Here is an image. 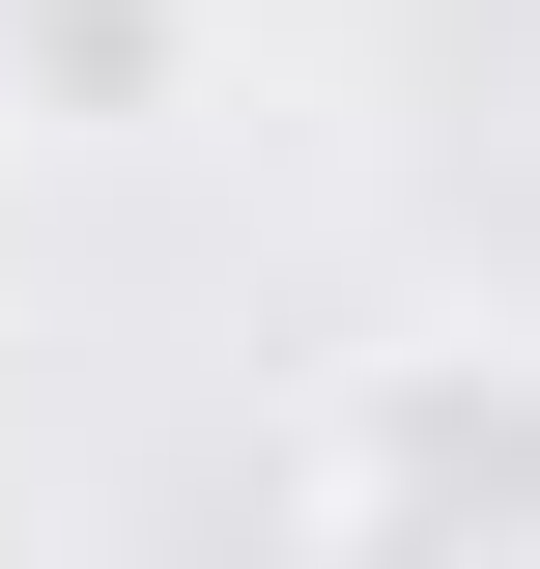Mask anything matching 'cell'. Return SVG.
I'll list each match as a JSON object with an SVG mask.
<instances>
[{"label":"cell","instance_id":"1","mask_svg":"<svg viewBox=\"0 0 540 569\" xmlns=\"http://www.w3.org/2000/svg\"><path fill=\"white\" fill-rule=\"evenodd\" d=\"M284 541H370V569H540V342L512 313H427V342H341L257 456Z\"/></svg>","mask_w":540,"mask_h":569},{"label":"cell","instance_id":"2","mask_svg":"<svg viewBox=\"0 0 540 569\" xmlns=\"http://www.w3.org/2000/svg\"><path fill=\"white\" fill-rule=\"evenodd\" d=\"M0 114L29 142H171L200 114V0H0Z\"/></svg>","mask_w":540,"mask_h":569}]
</instances>
